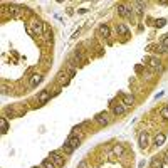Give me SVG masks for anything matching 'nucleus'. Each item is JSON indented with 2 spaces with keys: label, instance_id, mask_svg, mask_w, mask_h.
Wrapping results in <instances>:
<instances>
[{
  "label": "nucleus",
  "instance_id": "nucleus-1",
  "mask_svg": "<svg viewBox=\"0 0 168 168\" xmlns=\"http://www.w3.org/2000/svg\"><path fill=\"white\" fill-rule=\"evenodd\" d=\"M30 29L34 34H44V24L39 22V20H32L30 22Z\"/></svg>",
  "mask_w": 168,
  "mask_h": 168
},
{
  "label": "nucleus",
  "instance_id": "nucleus-2",
  "mask_svg": "<svg viewBox=\"0 0 168 168\" xmlns=\"http://www.w3.org/2000/svg\"><path fill=\"white\" fill-rule=\"evenodd\" d=\"M138 145H139V148H141V150H145V148H146V146L150 145V135L146 133V131H143V133L139 135Z\"/></svg>",
  "mask_w": 168,
  "mask_h": 168
},
{
  "label": "nucleus",
  "instance_id": "nucleus-3",
  "mask_svg": "<svg viewBox=\"0 0 168 168\" xmlns=\"http://www.w3.org/2000/svg\"><path fill=\"white\" fill-rule=\"evenodd\" d=\"M148 64H150V66H151V67H155L158 74H161V72L165 71V69H163V66H161V62H160V59H158V57H151Z\"/></svg>",
  "mask_w": 168,
  "mask_h": 168
},
{
  "label": "nucleus",
  "instance_id": "nucleus-4",
  "mask_svg": "<svg viewBox=\"0 0 168 168\" xmlns=\"http://www.w3.org/2000/svg\"><path fill=\"white\" fill-rule=\"evenodd\" d=\"M50 160L54 161V165H56V167H57V168L64 165V158L61 156L59 153H56V151H52V153H50Z\"/></svg>",
  "mask_w": 168,
  "mask_h": 168
},
{
  "label": "nucleus",
  "instance_id": "nucleus-5",
  "mask_svg": "<svg viewBox=\"0 0 168 168\" xmlns=\"http://www.w3.org/2000/svg\"><path fill=\"white\" fill-rule=\"evenodd\" d=\"M118 14L121 17H128L129 14H131V7L129 5H124V3H119L118 5Z\"/></svg>",
  "mask_w": 168,
  "mask_h": 168
},
{
  "label": "nucleus",
  "instance_id": "nucleus-6",
  "mask_svg": "<svg viewBox=\"0 0 168 168\" xmlns=\"http://www.w3.org/2000/svg\"><path fill=\"white\" fill-rule=\"evenodd\" d=\"M96 121H98L101 126H108L109 124V116L106 114V113H101V114L96 116Z\"/></svg>",
  "mask_w": 168,
  "mask_h": 168
},
{
  "label": "nucleus",
  "instance_id": "nucleus-7",
  "mask_svg": "<svg viewBox=\"0 0 168 168\" xmlns=\"http://www.w3.org/2000/svg\"><path fill=\"white\" fill-rule=\"evenodd\" d=\"M67 141H69L71 146L76 150V148H79V146H81V141H82V139H81L79 136H74V135H71L69 138H67Z\"/></svg>",
  "mask_w": 168,
  "mask_h": 168
},
{
  "label": "nucleus",
  "instance_id": "nucleus-8",
  "mask_svg": "<svg viewBox=\"0 0 168 168\" xmlns=\"http://www.w3.org/2000/svg\"><path fill=\"white\" fill-rule=\"evenodd\" d=\"M50 96H52V94H49L47 91H40L39 94H37V101H39L40 104H44L46 101H49L50 99Z\"/></svg>",
  "mask_w": 168,
  "mask_h": 168
},
{
  "label": "nucleus",
  "instance_id": "nucleus-9",
  "mask_svg": "<svg viewBox=\"0 0 168 168\" xmlns=\"http://www.w3.org/2000/svg\"><path fill=\"white\" fill-rule=\"evenodd\" d=\"M42 79H44V76H42V74H34V76L30 78V86H32V88H35L37 84L42 82Z\"/></svg>",
  "mask_w": 168,
  "mask_h": 168
},
{
  "label": "nucleus",
  "instance_id": "nucleus-10",
  "mask_svg": "<svg viewBox=\"0 0 168 168\" xmlns=\"http://www.w3.org/2000/svg\"><path fill=\"white\" fill-rule=\"evenodd\" d=\"M123 104H124L126 108H131V106L135 104V98H133L131 94H126V96H123Z\"/></svg>",
  "mask_w": 168,
  "mask_h": 168
},
{
  "label": "nucleus",
  "instance_id": "nucleus-11",
  "mask_svg": "<svg viewBox=\"0 0 168 168\" xmlns=\"http://www.w3.org/2000/svg\"><path fill=\"white\" fill-rule=\"evenodd\" d=\"M124 111H126V106H124V104H116V106L113 108V113H114L116 116H121V114H124Z\"/></svg>",
  "mask_w": 168,
  "mask_h": 168
},
{
  "label": "nucleus",
  "instance_id": "nucleus-12",
  "mask_svg": "<svg viewBox=\"0 0 168 168\" xmlns=\"http://www.w3.org/2000/svg\"><path fill=\"white\" fill-rule=\"evenodd\" d=\"M69 81H71L69 74H66V72H61V74H59V82L62 84V86H67V84H69Z\"/></svg>",
  "mask_w": 168,
  "mask_h": 168
},
{
  "label": "nucleus",
  "instance_id": "nucleus-13",
  "mask_svg": "<svg viewBox=\"0 0 168 168\" xmlns=\"http://www.w3.org/2000/svg\"><path fill=\"white\" fill-rule=\"evenodd\" d=\"M9 12L14 15V17H19L20 12H22V7H17V5H10L9 7Z\"/></svg>",
  "mask_w": 168,
  "mask_h": 168
},
{
  "label": "nucleus",
  "instance_id": "nucleus-14",
  "mask_svg": "<svg viewBox=\"0 0 168 168\" xmlns=\"http://www.w3.org/2000/svg\"><path fill=\"white\" fill-rule=\"evenodd\" d=\"M111 155H116V156H121V155H124V148L121 146V145H116L113 151H111Z\"/></svg>",
  "mask_w": 168,
  "mask_h": 168
},
{
  "label": "nucleus",
  "instance_id": "nucleus-15",
  "mask_svg": "<svg viewBox=\"0 0 168 168\" xmlns=\"http://www.w3.org/2000/svg\"><path fill=\"white\" fill-rule=\"evenodd\" d=\"M99 34H101L103 37H109V34H111V29H109L108 25H101V27H99Z\"/></svg>",
  "mask_w": 168,
  "mask_h": 168
},
{
  "label": "nucleus",
  "instance_id": "nucleus-16",
  "mask_svg": "<svg viewBox=\"0 0 168 168\" xmlns=\"http://www.w3.org/2000/svg\"><path fill=\"white\" fill-rule=\"evenodd\" d=\"M165 139H167V136H165L163 133H160V135H156V138H155V145H156V146H161V145L165 143Z\"/></svg>",
  "mask_w": 168,
  "mask_h": 168
},
{
  "label": "nucleus",
  "instance_id": "nucleus-17",
  "mask_svg": "<svg viewBox=\"0 0 168 168\" xmlns=\"http://www.w3.org/2000/svg\"><path fill=\"white\" fill-rule=\"evenodd\" d=\"M62 150H64L66 153H69V155H72V153H74V148H72V146L69 145V141H67V139L64 141V145H62Z\"/></svg>",
  "mask_w": 168,
  "mask_h": 168
},
{
  "label": "nucleus",
  "instance_id": "nucleus-18",
  "mask_svg": "<svg viewBox=\"0 0 168 168\" xmlns=\"http://www.w3.org/2000/svg\"><path fill=\"white\" fill-rule=\"evenodd\" d=\"M116 32L121 34V35H124V34H128V27H126L124 24H119L118 27H116Z\"/></svg>",
  "mask_w": 168,
  "mask_h": 168
},
{
  "label": "nucleus",
  "instance_id": "nucleus-19",
  "mask_svg": "<svg viewBox=\"0 0 168 168\" xmlns=\"http://www.w3.org/2000/svg\"><path fill=\"white\" fill-rule=\"evenodd\" d=\"M40 167H42V168H57L56 165H54V161H52V160H44Z\"/></svg>",
  "mask_w": 168,
  "mask_h": 168
},
{
  "label": "nucleus",
  "instance_id": "nucleus-20",
  "mask_svg": "<svg viewBox=\"0 0 168 168\" xmlns=\"http://www.w3.org/2000/svg\"><path fill=\"white\" fill-rule=\"evenodd\" d=\"M0 131H2V135H5L7 133V123H5V118H0Z\"/></svg>",
  "mask_w": 168,
  "mask_h": 168
},
{
  "label": "nucleus",
  "instance_id": "nucleus-21",
  "mask_svg": "<svg viewBox=\"0 0 168 168\" xmlns=\"http://www.w3.org/2000/svg\"><path fill=\"white\" fill-rule=\"evenodd\" d=\"M165 25H167V20H165V19H158V20H156V24H155V27H156V29H161V27H165Z\"/></svg>",
  "mask_w": 168,
  "mask_h": 168
},
{
  "label": "nucleus",
  "instance_id": "nucleus-22",
  "mask_svg": "<svg viewBox=\"0 0 168 168\" xmlns=\"http://www.w3.org/2000/svg\"><path fill=\"white\" fill-rule=\"evenodd\" d=\"M151 167L153 168H163V161H161V160H153V161H151Z\"/></svg>",
  "mask_w": 168,
  "mask_h": 168
},
{
  "label": "nucleus",
  "instance_id": "nucleus-23",
  "mask_svg": "<svg viewBox=\"0 0 168 168\" xmlns=\"http://www.w3.org/2000/svg\"><path fill=\"white\" fill-rule=\"evenodd\" d=\"M145 5H146L145 2H136V7H138V12H143V10H145Z\"/></svg>",
  "mask_w": 168,
  "mask_h": 168
},
{
  "label": "nucleus",
  "instance_id": "nucleus-24",
  "mask_svg": "<svg viewBox=\"0 0 168 168\" xmlns=\"http://www.w3.org/2000/svg\"><path fill=\"white\" fill-rule=\"evenodd\" d=\"M150 47H151L153 50H156V52H165V49H163L161 46H156V44H155V46H150Z\"/></svg>",
  "mask_w": 168,
  "mask_h": 168
},
{
  "label": "nucleus",
  "instance_id": "nucleus-25",
  "mask_svg": "<svg viewBox=\"0 0 168 168\" xmlns=\"http://www.w3.org/2000/svg\"><path fill=\"white\" fill-rule=\"evenodd\" d=\"M67 74H69V78H74L76 76V69H72L71 66H67Z\"/></svg>",
  "mask_w": 168,
  "mask_h": 168
},
{
  "label": "nucleus",
  "instance_id": "nucleus-26",
  "mask_svg": "<svg viewBox=\"0 0 168 168\" xmlns=\"http://www.w3.org/2000/svg\"><path fill=\"white\" fill-rule=\"evenodd\" d=\"M161 118H163V119H168V108H163V109H161Z\"/></svg>",
  "mask_w": 168,
  "mask_h": 168
},
{
  "label": "nucleus",
  "instance_id": "nucleus-27",
  "mask_svg": "<svg viewBox=\"0 0 168 168\" xmlns=\"http://www.w3.org/2000/svg\"><path fill=\"white\" fill-rule=\"evenodd\" d=\"M161 47H163L165 50H168V37H165V39H163V42H161Z\"/></svg>",
  "mask_w": 168,
  "mask_h": 168
},
{
  "label": "nucleus",
  "instance_id": "nucleus-28",
  "mask_svg": "<svg viewBox=\"0 0 168 168\" xmlns=\"http://www.w3.org/2000/svg\"><path fill=\"white\" fill-rule=\"evenodd\" d=\"M78 168H88V163H86V161H81Z\"/></svg>",
  "mask_w": 168,
  "mask_h": 168
},
{
  "label": "nucleus",
  "instance_id": "nucleus-29",
  "mask_svg": "<svg viewBox=\"0 0 168 168\" xmlns=\"http://www.w3.org/2000/svg\"><path fill=\"white\" fill-rule=\"evenodd\" d=\"M32 168H39V167H32ZM40 168H42V167H40Z\"/></svg>",
  "mask_w": 168,
  "mask_h": 168
}]
</instances>
